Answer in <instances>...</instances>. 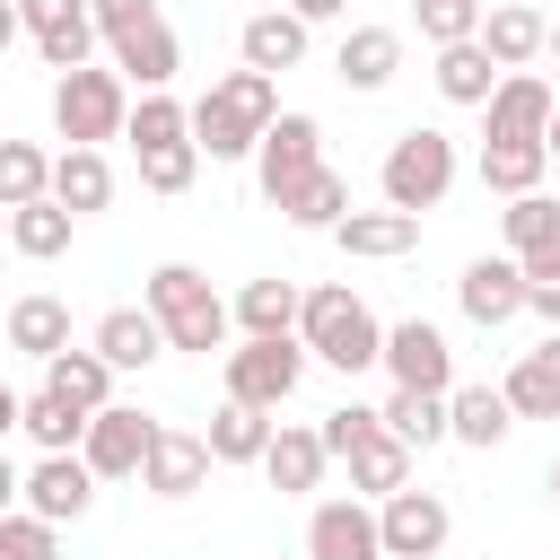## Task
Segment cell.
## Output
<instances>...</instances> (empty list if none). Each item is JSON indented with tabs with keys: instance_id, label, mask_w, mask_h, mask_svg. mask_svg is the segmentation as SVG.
Instances as JSON below:
<instances>
[{
	"instance_id": "28",
	"label": "cell",
	"mask_w": 560,
	"mask_h": 560,
	"mask_svg": "<svg viewBox=\"0 0 560 560\" xmlns=\"http://www.w3.org/2000/svg\"><path fill=\"white\" fill-rule=\"evenodd\" d=\"M70 219H79V210L52 201V192H44V201H18V210H9V245H18L26 262H52V254H70Z\"/></svg>"
},
{
	"instance_id": "15",
	"label": "cell",
	"mask_w": 560,
	"mask_h": 560,
	"mask_svg": "<svg viewBox=\"0 0 560 560\" xmlns=\"http://www.w3.org/2000/svg\"><path fill=\"white\" fill-rule=\"evenodd\" d=\"M551 105H560V96H551V79L508 70V79L490 88V105H481V114H490V140H542V131H551Z\"/></svg>"
},
{
	"instance_id": "54",
	"label": "cell",
	"mask_w": 560,
	"mask_h": 560,
	"mask_svg": "<svg viewBox=\"0 0 560 560\" xmlns=\"http://www.w3.org/2000/svg\"><path fill=\"white\" fill-rule=\"evenodd\" d=\"M376 560H402V551H376Z\"/></svg>"
},
{
	"instance_id": "37",
	"label": "cell",
	"mask_w": 560,
	"mask_h": 560,
	"mask_svg": "<svg viewBox=\"0 0 560 560\" xmlns=\"http://www.w3.org/2000/svg\"><path fill=\"white\" fill-rule=\"evenodd\" d=\"M122 140H131V149H166V140H192V105H175L166 88H140V105H131Z\"/></svg>"
},
{
	"instance_id": "39",
	"label": "cell",
	"mask_w": 560,
	"mask_h": 560,
	"mask_svg": "<svg viewBox=\"0 0 560 560\" xmlns=\"http://www.w3.org/2000/svg\"><path fill=\"white\" fill-rule=\"evenodd\" d=\"M385 429H394L402 446H438V438H446V394L394 385V402H385Z\"/></svg>"
},
{
	"instance_id": "42",
	"label": "cell",
	"mask_w": 560,
	"mask_h": 560,
	"mask_svg": "<svg viewBox=\"0 0 560 560\" xmlns=\"http://www.w3.org/2000/svg\"><path fill=\"white\" fill-rule=\"evenodd\" d=\"M0 560H52V516L9 508V516H0Z\"/></svg>"
},
{
	"instance_id": "47",
	"label": "cell",
	"mask_w": 560,
	"mask_h": 560,
	"mask_svg": "<svg viewBox=\"0 0 560 560\" xmlns=\"http://www.w3.org/2000/svg\"><path fill=\"white\" fill-rule=\"evenodd\" d=\"M26 35V18H18V0H0V61H9V44Z\"/></svg>"
},
{
	"instance_id": "33",
	"label": "cell",
	"mask_w": 560,
	"mask_h": 560,
	"mask_svg": "<svg viewBox=\"0 0 560 560\" xmlns=\"http://www.w3.org/2000/svg\"><path fill=\"white\" fill-rule=\"evenodd\" d=\"M52 201H70V210H105V201H114V166H105V149H61V158H52Z\"/></svg>"
},
{
	"instance_id": "32",
	"label": "cell",
	"mask_w": 560,
	"mask_h": 560,
	"mask_svg": "<svg viewBox=\"0 0 560 560\" xmlns=\"http://www.w3.org/2000/svg\"><path fill=\"white\" fill-rule=\"evenodd\" d=\"M542 166H551V149H542V140H481V184H490V192H508V201H516V192H534V184H542Z\"/></svg>"
},
{
	"instance_id": "53",
	"label": "cell",
	"mask_w": 560,
	"mask_h": 560,
	"mask_svg": "<svg viewBox=\"0 0 560 560\" xmlns=\"http://www.w3.org/2000/svg\"><path fill=\"white\" fill-rule=\"evenodd\" d=\"M551 499H560V464H551Z\"/></svg>"
},
{
	"instance_id": "40",
	"label": "cell",
	"mask_w": 560,
	"mask_h": 560,
	"mask_svg": "<svg viewBox=\"0 0 560 560\" xmlns=\"http://www.w3.org/2000/svg\"><path fill=\"white\" fill-rule=\"evenodd\" d=\"M44 192H52V158L35 140H0V201L18 210V201H44Z\"/></svg>"
},
{
	"instance_id": "10",
	"label": "cell",
	"mask_w": 560,
	"mask_h": 560,
	"mask_svg": "<svg viewBox=\"0 0 560 560\" xmlns=\"http://www.w3.org/2000/svg\"><path fill=\"white\" fill-rule=\"evenodd\" d=\"M455 298H464V315H472L481 332H499V324L525 315V262H516V254H481V262H464Z\"/></svg>"
},
{
	"instance_id": "3",
	"label": "cell",
	"mask_w": 560,
	"mask_h": 560,
	"mask_svg": "<svg viewBox=\"0 0 560 560\" xmlns=\"http://www.w3.org/2000/svg\"><path fill=\"white\" fill-rule=\"evenodd\" d=\"M122 122H131V79L122 70L79 61V70L52 79V131L70 149H105V140H122Z\"/></svg>"
},
{
	"instance_id": "38",
	"label": "cell",
	"mask_w": 560,
	"mask_h": 560,
	"mask_svg": "<svg viewBox=\"0 0 560 560\" xmlns=\"http://www.w3.org/2000/svg\"><path fill=\"white\" fill-rule=\"evenodd\" d=\"M499 228H508V254L525 262V254L560 245V201H551V192H516V201L499 210Z\"/></svg>"
},
{
	"instance_id": "19",
	"label": "cell",
	"mask_w": 560,
	"mask_h": 560,
	"mask_svg": "<svg viewBox=\"0 0 560 560\" xmlns=\"http://www.w3.org/2000/svg\"><path fill=\"white\" fill-rule=\"evenodd\" d=\"M499 394H508V411H516V420H560V332H551L542 350H525V359L508 368V385H499Z\"/></svg>"
},
{
	"instance_id": "50",
	"label": "cell",
	"mask_w": 560,
	"mask_h": 560,
	"mask_svg": "<svg viewBox=\"0 0 560 560\" xmlns=\"http://www.w3.org/2000/svg\"><path fill=\"white\" fill-rule=\"evenodd\" d=\"M542 149H551V158H560V105H551V131H542Z\"/></svg>"
},
{
	"instance_id": "46",
	"label": "cell",
	"mask_w": 560,
	"mask_h": 560,
	"mask_svg": "<svg viewBox=\"0 0 560 560\" xmlns=\"http://www.w3.org/2000/svg\"><path fill=\"white\" fill-rule=\"evenodd\" d=\"M18 490H26V472H18V464H9V455H0V516H9V508H18Z\"/></svg>"
},
{
	"instance_id": "48",
	"label": "cell",
	"mask_w": 560,
	"mask_h": 560,
	"mask_svg": "<svg viewBox=\"0 0 560 560\" xmlns=\"http://www.w3.org/2000/svg\"><path fill=\"white\" fill-rule=\"evenodd\" d=\"M289 9H298V18H306V26H315V18H341V9H350V0H289Z\"/></svg>"
},
{
	"instance_id": "5",
	"label": "cell",
	"mask_w": 560,
	"mask_h": 560,
	"mask_svg": "<svg viewBox=\"0 0 560 560\" xmlns=\"http://www.w3.org/2000/svg\"><path fill=\"white\" fill-rule=\"evenodd\" d=\"M376 184H385V210H438V201H446V184H455V140H446V131H429V122H411V131L385 149Z\"/></svg>"
},
{
	"instance_id": "41",
	"label": "cell",
	"mask_w": 560,
	"mask_h": 560,
	"mask_svg": "<svg viewBox=\"0 0 560 560\" xmlns=\"http://www.w3.org/2000/svg\"><path fill=\"white\" fill-rule=\"evenodd\" d=\"M201 175V140H166V149H140V184L149 192H184Z\"/></svg>"
},
{
	"instance_id": "9",
	"label": "cell",
	"mask_w": 560,
	"mask_h": 560,
	"mask_svg": "<svg viewBox=\"0 0 560 560\" xmlns=\"http://www.w3.org/2000/svg\"><path fill=\"white\" fill-rule=\"evenodd\" d=\"M324 166V131H315V114H280L262 140H254V175H262V192L280 201L298 175H315Z\"/></svg>"
},
{
	"instance_id": "45",
	"label": "cell",
	"mask_w": 560,
	"mask_h": 560,
	"mask_svg": "<svg viewBox=\"0 0 560 560\" xmlns=\"http://www.w3.org/2000/svg\"><path fill=\"white\" fill-rule=\"evenodd\" d=\"M376 420H385V411H368V402H341V411H324V446H332V455H350V446H359Z\"/></svg>"
},
{
	"instance_id": "13",
	"label": "cell",
	"mask_w": 560,
	"mask_h": 560,
	"mask_svg": "<svg viewBox=\"0 0 560 560\" xmlns=\"http://www.w3.org/2000/svg\"><path fill=\"white\" fill-rule=\"evenodd\" d=\"M18 18H26L35 52H44L52 70H79L88 44H96V9H88V0H18Z\"/></svg>"
},
{
	"instance_id": "17",
	"label": "cell",
	"mask_w": 560,
	"mask_h": 560,
	"mask_svg": "<svg viewBox=\"0 0 560 560\" xmlns=\"http://www.w3.org/2000/svg\"><path fill=\"white\" fill-rule=\"evenodd\" d=\"M481 44H490L499 70H525V61L551 44V18H542L534 0H499V9H481Z\"/></svg>"
},
{
	"instance_id": "49",
	"label": "cell",
	"mask_w": 560,
	"mask_h": 560,
	"mask_svg": "<svg viewBox=\"0 0 560 560\" xmlns=\"http://www.w3.org/2000/svg\"><path fill=\"white\" fill-rule=\"evenodd\" d=\"M18 411H26V402H18V394H9V385H0V438H9V429H18Z\"/></svg>"
},
{
	"instance_id": "35",
	"label": "cell",
	"mask_w": 560,
	"mask_h": 560,
	"mask_svg": "<svg viewBox=\"0 0 560 560\" xmlns=\"http://www.w3.org/2000/svg\"><path fill=\"white\" fill-rule=\"evenodd\" d=\"M18 429H26V438H35L44 455H79V438H88V411H79V402H61V394L44 385V394H26Z\"/></svg>"
},
{
	"instance_id": "1",
	"label": "cell",
	"mask_w": 560,
	"mask_h": 560,
	"mask_svg": "<svg viewBox=\"0 0 560 560\" xmlns=\"http://www.w3.org/2000/svg\"><path fill=\"white\" fill-rule=\"evenodd\" d=\"M280 122V79L271 70H228L210 79V96L192 105V140L201 158H254V140Z\"/></svg>"
},
{
	"instance_id": "6",
	"label": "cell",
	"mask_w": 560,
	"mask_h": 560,
	"mask_svg": "<svg viewBox=\"0 0 560 560\" xmlns=\"http://www.w3.org/2000/svg\"><path fill=\"white\" fill-rule=\"evenodd\" d=\"M298 376H306V341H298V332L228 350V394H236V402H262V411H280V402L298 394Z\"/></svg>"
},
{
	"instance_id": "4",
	"label": "cell",
	"mask_w": 560,
	"mask_h": 560,
	"mask_svg": "<svg viewBox=\"0 0 560 560\" xmlns=\"http://www.w3.org/2000/svg\"><path fill=\"white\" fill-rule=\"evenodd\" d=\"M149 315L166 324V350H219L228 341V306H219V289L192 271V262H158L149 271Z\"/></svg>"
},
{
	"instance_id": "34",
	"label": "cell",
	"mask_w": 560,
	"mask_h": 560,
	"mask_svg": "<svg viewBox=\"0 0 560 560\" xmlns=\"http://www.w3.org/2000/svg\"><path fill=\"white\" fill-rule=\"evenodd\" d=\"M9 341H18L26 359L70 350V306H61V298H44V289H35V298H18V306H9Z\"/></svg>"
},
{
	"instance_id": "7",
	"label": "cell",
	"mask_w": 560,
	"mask_h": 560,
	"mask_svg": "<svg viewBox=\"0 0 560 560\" xmlns=\"http://www.w3.org/2000/svg\"><path fill=\"white\" fill-rule=\"evenodd\" d=\"M149 446H158V420H149V411H131V402H105V411H88V438H79V455H88V472H96V481H122V472H140V464H149Z\"/></svg>"
},
{
	"instance_id": "24",
	"label": "cell",
	"mask_w": 560,
	"mask_h": 560,
	"mask_svg": "<svg viewBox=\"0 0 560 560\" xmlns=\"http://www.w3.org/2000/svg\"><path fill=\"white\" fill-rule=\"evenodd\" d=\"M341 464H350V490H368V499H394V490L411 481V446H402L385 420H376V429H368V438H359Z\"/></svg>"
},
{
	"instance_id": "30",
	"label": "cell",
	"mask_w": 560,
	"mask_h": 560,
	"mask_svg": "<svg viewBox=\"0 0 560 560\" xmlns=\"http://www.w3.org/2000/svg\"><path fill=\"white\" fill-rule=\"evenodd\" d=\"M332 70H341L350 88H385V79L402 70V35H394V26H350V35H341V61H332Z\"/></svg>"
},
{
	"instance_id": "8",
	"label": "cell",
	"mask_w": 560,
	"mask_h": 560,
	"mask_svg": "<svg viewBox=\"0 0 560 560\" xmlns=\"http://www.w3.org/2000/svg\"><path fill=\"white\" fill-rule=\"evenodd\" d=\"M446 499L438 490H394V499H376V534H385V551H402V560H438V542H446Z\"/></svg>"
},
{
	"instance_id": "21",
	"label": "cell",
	"mask_w": 560,
	"mask_h": 560,
	"mask_svg": "<svg viewBox=\"0 0 560 560\" xmlns=\"http://www.w3.org/2000/svg\"><path fill=\"white\" fill-rule=\"evenodd\" d=\"M332 236H341V254L394 262V254H411V245H420V210H350Z\"/></svg>"
},
{
	"instance_id": "36",
	"label": "cell",
	"mask_w": 560,
	"mask_h": 560,
	"mask_svg": "<svg viewBox=\"0 0 560 560\" xmlns=\"http://www.w3.org/2000/svg\"><path fill=\"white\" fill-rule=\"evenodd\" d=\"M280 210H289L298 228H341V219H350V184H341L332 166H315V175H298V184L280 192Z\"/></svg>"
},
{
	"instance_id": "44",
	"label": "cell",
	"mask_w": 560,
	"mask_h": 560,
	"mask_svg": "<svg viewBox=\"0 0 560 560\" xmlns=\"http://www.w3.org/2000/svg\"><path fill=\"white\" fill-rule=\"evenodd\" d=\"M96 9V35L105 44H122V35H140V26H158V0H88Z\"/></svg>"
},
{
	"instance_id": "16",
	"label": "cell",
	"mask_w": 560,
	"mask_h": 560,
	"mask_svg": "<svg viewBox=\"0 0 560 560\" xmlns=\"http://www.w3.org/2000/svg\"><path fill=\"white\" fill-rule=\"evenodd\" d=\"M35 516H52V525H70V516H88V499H96V472H88V455H44L35 472H26V490H18Z\"/></svg>"
},
{
	"instance_id": "23",
	"label": "cell",
	"mask_w": 560,
	"mask_h": 560,
	"mask_svg": "<svg viewBox=\"0 0 560 560\" xmlns=\"http://www.w3.org/2000/svg\"><path fill=\"white\" fill-rule=\"evenodd\" d=\"M324 464H332V446H324V429H271V446H262V472H271V490H315L324 481Z\"/></svg>"
},
{
	"instance_id": "14",
	"label": "cell",
	"mask_w": 560,
	"mask_h": 560,
	"mask_svg": "<svg viewBox=\"0 0 560 560\" xmlns=\"http://www.w3.org/2000/svg\"><path fill=\"white\" fill-rule=\"evenodd\" d=\"M210 438H192V429H166L158 420V446H149V464H140V490H158V499H192L201 481H210Z\"/></svg>"
},
{
	"instance_id": "11",
	"label": "cell",
	"mask_w": 560,
	"mask_h": 560,
	"mask_svg": "<svg viewBox=\"0 0 560 560\" xmlns=\"http://www.w3.org/2000/svg\"><path fill=\"white\" fill-rule=\"evenodd\" d=\"M385 368H394V385H420V394H455V350H446V332L438 324H385Z\"/></svg>"
},
{
	"instance_id": "26",
	"label": "cell",
	"mask_w": 560,
	"mask_h": 560,
	"mask_svg": "<svg viewBox=\"0 0 560 560\" xmlns=\"http://www.w3.org/2000/svg\"><path fill=\"white\" fill-rule=\"evenodd\" d=\"M508 429H516V411H508L499 385H455V394H446V438H464V446H499Z\"/></svg>"
},
{
	"instance_id": "52",
	"label": "cell",
	"mask_w": 560,
	"mask_h": 560,
	"mask_svg": "<svg viewBox=\"0 0 560 560\" xmlns=\"http://www.w3.org/2000/svg\"><path fill=\"white\" fill-rule=\"evenodd\" d=\"M0 236H9V201H0Z\"/></svg>"
},
{
	"instance_id": "25",
	"label": "cell",
	"mask_w": 560,
	"mask_h": 560,
	"mask_svg": "<svg viewBox=\"0 0 560 560\" xmlns=\"http://www.w3.org/2000/svg\"><path fill=\"white\" fill-rule=\"evenodd\" d=\"M44 385L61 394V402H79V411H105V394H114V359L88 341V350H52L44 359Z\"/></svg>"
},
{
	"instance_id": "31",
	"label": "cell",
	"mask_w": 560,
	"mask_h": 560,
	"mask_svg": "<svg viewBox=\"0 0 560 560\" xmlns=\"http://www.w3.org/2000/svg\"><path fill=\"white\" fill-rule=\"evenodd\" d=\"M114 70H122V79H140V88H166V79L184 70V52H175V26L158 18V26H140V35H122V44H114Z\"/></svg>"
},
{
	"instance_id": "22",
	"label": "cell",
	"mask_w": 560,
	"mask_h": 560,
	"mask_svg": "<svg viewBox=\"0 0 560 560\" xmlns=\"http://www.w3.org/2000/svg\"><path fill=\"white\" fill-rule=\"evenodd\" d=\"M96 350L114 359V376H122V368H149V359L166 350V324H158L149 306H105V315H96Z\"/></svg>"
},
{
	"instance_id": "43",
	"label": "cell",
	"mask_w": 560,
	"mask_h": 560,
	"mask_svg": "<svg viewBox=\"0 0 560 560\" xmlns=\"http://www.w3.org/2000/svg\"><path fill=\"white\" fill-rule=\"evenodd\" d=\"M420 35H429V44H464V35H481V0H420Z\"/></svg>"
},
{
	"instance_id": "27",
	"label": "cell",
	"mask_w": 560,
	"mask_h": 560,
	"mask_svg": "<svg viewBox=\"0 0 560 560\" xmlns=\"http://www.w3.org/2000/svg\"><path fill=\"white\" fill-rule=\"evenodd\" d=\"M201 438H210V455H219V464H262V446H271V411L228 394V402L210 411V429H201Z\"/></svg>"
},
{
	"instance_id": "2",
	"label": "cell",
	"mask_w": 560,
	"mask_h": 560,
	"mask_svg": "<svg viewBox=\"0 0 560 560\" xmlns=\"http://www.w3.org/2000/svg\"><path fill=\"white\" fill-rule=\"evenodd\" d=\"M298 341H306V359H324V368H341V376H359V368L385 359V324H376L341 280L306 289V306H298Z\"/></svg>"
},
{
	"instance_id": "18",
	"label": "cell",
	"mask_w": 560,
	"mask_h": 560,
	"mask_svg": "<svg viewBox=\"0 0 560 560\" xmlns=\"http://www.w3.org/2000/svg\"><path fill=\"white\" fill-rule=\"evenodd\" d=\"M236 52H245V70H298L306 61V18L298 9H262V18H245V35H236Z\"/></svg>"
},
{
	"instance_id": "29",
	"label": "cell",
	"mask_w": 560,
	"mask_h": 560,
	"mask_svg": "<svg viewBox=\"0 0 560 560\" xmlns=\"http://www.w3.org/2000/svg\"><path fill=\"white\" fill-rule=\"evenodd\" d=\"M298 280H245L236 289V324H245V341H280V332H298Z\"/></svg>"
},
{
	"instance_id": "51",
	"label": "cell",
	"mask_w": 560,
	"mask_h": 560,
	"mask_svg": "<svg viewBox=\"0 0 560 560\" xmlns=\"http://www.w3.org/2000/svg\"><path fill=\"white\" fill-rule=\"evenodd\" d=\"M542 52H551V61H560V26H551V44H542Z\"/></svg>"
},
{
	"instance_id": "20",
	"label": "cell",
	"mask_w": 560,
	"mask_h": 560,
	"mask_svg": "<svg viewBox=\"0 0 560 560\" xmlns=\"http://www.w3.org/2000/svg\"><path fill=\"white\" fill-rule=\"evenodd\" d=\"M508 70L490 61V44L481 35H464V44H438V96L446 105H490V88H499Z\"/></svg>"
},
{
	"instance_id": "12",
	"label": "cell",
	"mask_w": 560,
	"mask_h": 560,
	"mask_svg": "<svg viewBox=\"0 0 560 560\" xmlns=\"http://www.w3.org/2000/svg\"><path fill=\"white\" fill-rule=\"evenodd\" d=\"M385 534H376V508L368 499H324L306 516V560H376Z\"/></svg>"
}]
</instances>
